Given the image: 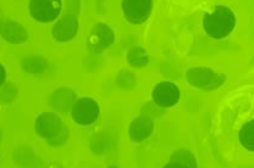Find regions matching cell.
<instances>
[{"mask_svg": "<svg viewBox=\"0 0 254 168\" xmlns=\"http://www.w3.org/2000/svg\"><path fill=\"white\" fill-rule=\"evenodd\" d=\"M236 16L229 7L217 5L212 13H205L203 27L206 34L214 39L227 37L234 29Z\"/></svg>", "mask_w": 254, "mask_h": 168, "instance_id": "1", "label": "cell"}, {"mask_svg": "<svg viewBox=\"0 0 254 168\" xmlns=\"http://www.w3.org/2000/svg\"><path fill=\"white\" fill-rule=\"evenodd\" d=\"M115 41L112 28L103 22L93 25L87 39V49L92 53L99 55L109 49Z\"/></svg>", "mask_w": 254, "mask_h": 168, "instance_id": "2", "label": "cell"}, {"mask_svg": "<svg viewBox=\"0 0 254 168\" xmlns=\"http://www.w3.org/2000/svg\"><path fill=\"white\" fill-rule=\"evenodd\" d=\"M62 9V0H30L29 11L37 22L49 23L56 20Z\"/></svg>", "mask_w": 254, "mask_h": 168, "instance_id": "3", "label": "cell"}, {"mask_svg": "<svg viewBox=\"0 0 254 168\" xmlns=\"http://www.w3.org/2000/svg\"><path fill=\"white\" fill-rule=\"evenodd\" d=\"M100 108L99 104L91 98H81L77 100L72 107V119L77 124L90 126L99 118Z\"/></svg>", "mask_w": 254, "mask_h": 168, "instance_id": "4", "label": "cell"}, {"mask_svg": "<svg viewBox=\"0 0 254 168\" xmlns=\"http://www.w3.org/2000/svg\"><path fill=\"white\" fill-rule=\"evenodd\" d=\"M64 126L63 120L59 114L52 112H46L36 117L34 129L40 138L49 141L57 136Z\"/></svg>", "mask_w": 254, "mask_h": 168, "instance_id": "5", "label": "cell"}, {"mask_svg": "<svg viewBox=\"0 0 254 168\" xmlns=\"http://www.w3.org/2000/svg\"><path fill=\"white\" fill-rule=\"evenodd\" d=\"M153 0H123L122 9L127 22L133 25L144 23L149 18Z\"/></svg>", "mask_w": 254, "mask_h": 168, "instance_id": "6", "label": "cell"}, {"mask_svg": "<svg viewBox=\"0 0 254 168\" xmlns=\"http://www.w3.org/2000/svg\"><path fill=\"white\" fill-rule=\"evenodd\" d=\"M152 99L155 104L162 108L173 107L179 101V89L172 82H160L153 89Z\"/></svg>", "mask_w": 254, "mask_h": 168, "instance_id": "7", "label": "cell"}, {"mask_svg": "<svg viewBox=\"0 0 254 168\" xmlns=\"http://www.w3.org/2000/svg\"><path fill=\"white\" fill-rule=\"evenodd\" d=\"M79 28L78 19L72 14L61 18L52 28V35L59 43H66L75 38Z\"/></svg>", "mask_w": 254, "mask_h": 168, "instance_id": "8", "label": "cell"}, {"mask_svg": "<svg viewBox=\"0 0 254 168\" xmlns=\"http://www.w3.org/2000/svg\"><path fill=\"white\" fill-rule=\"evenodd\" d=\"M76 93L70 88L60 87L50 94L49 105L56 112L66 114L72 110L76 102Z\"/></svg>", "mask_w": 254, "mask_h": 168, "instance_id": "9", "label": "cell"}, {"mask_svg": "<svg viewBox=\"0 0 254 168\" xmlns=\"http://www.w3.org/2000/svg\"><path fill=\"white\" fill-rule=\"evenodd\" d=\"M154 130V122L150 117L140 115L130 123L128 128V136L130 141L140 143L151 136Z\"/></svg>", "mask_w": 254, "mask_h": 168, "instance_id": "10", "label": "cell"}, {"mask_svg": "<svg viewBox=\"0 0 254 168\" xmlns=\"http://www.w3.org/2000/svg\"><path fill=\"white\" fill-rule=\"evenodd\" d=\"M1 35L8 43L20 44L29 39V33L26 28L16 21L8 19L2 22Z\"/></svg>", "mask_w": 254, "mask_h": 168, "instance_id": "11", "label": "cell"}, {"mask_svg": "<svg viewBox=\"0 0 254 168\" xmlns=\"http://www.w3.org/2000/svg\"><path fill=\"white\" fill-rule=\"evenodd\" d=\"M127 60L133 68H140L148 65L149 57L143 48L134 46L127 52Z\"/></svg>", "mask_w": 254, "mask_h": 168, "instance_id": "12", "label": "cell"}, {"mask_svg": "<svg viewBox=\"0 0 254 168\" xmlns=\"http://www.w3.org/2000/svg\"><path fill=\"white\" fill-rule=\"evenodd\" d=\"M48 62L47 59L39 56H31L22 61V67L28 73L39 74L47 68Z\"/></svg>", "mask_w": 254, "mask_h": 168, "instance_id": "13", "label": "cell"}, {"mask_svg": "<svg viewBox=\"0 0 254 168\" xmlns=\"http://www.w3.org/2000/svg\"><path fill=\"white\" fill-rule=\"evenodd\" d=\"M242 145L250 151H254V119L243 125L239 134Z\"/></svg>", "mask_w": 254, "mask_h": 168, "instance_id": "14", "label": "cell"}, {"mask_svg": "<svg viewBox=\"0 0 254 168\" xmlns=\"http://www.w3.org/2000/svg\"><path fill=\"white\" fill-rule=\"evenodd\" d=\"M117 84L123 89H131L136 84V77L129 71H122L117 78Z\"/></svg>", "mask_w": 254, "mask_h": 168, "instance_id": "15", "label": "cell"}, {"mask_svg": "<svg viewBox=\"0 0 254 168\" xmlns=\"http://www.w3.org/2000/svg\"><path fill=\"white\" fill-rule=\"evenodd\" d=\"M69 137H70L69 129H68L66 125H64L57 136L55 137L53 139L47 141V142L52 147H59L66 144L69 140Z\"/></svg>", "mask_w": 254, "mask_h": 168, "instance_id": "16", "label": "cell"}, {"mask_svg": "<svg viewBox=\"0 0 254 168\" xmlns=\"http://www.w3.org/2000/svg\"><path fill=\"white\" fill-rule=\"evenodd\" d=\"M2 84H3V83H4V78H5V77H4V73H5V71H4V68L3 67H2Z\"/></svg>", "mask_w": 254, "mask_h": 168, "instance_id": "17", "label": "cell"}]
</instances>
